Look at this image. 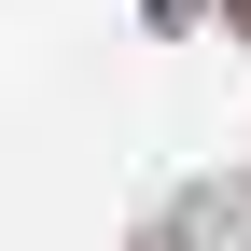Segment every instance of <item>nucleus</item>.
I'll list each match as a JSON object with an SVG mask.
<instances>
[{
	"instance_id": "nucleus-1",
	"label": "nucleus",
	"mask_w": 251,
	"mask_h": 251,
	"mask_svg": "<svg viewBox=\"0 0 251 251\" xmlns=\"http://www.w3.org/2000/svg\"><path fill=\"white\" fill-rule=\"evenodd\" d=\"M224 14H237V28H251V0H224Z\"/></svg>"
}]
</instances>
